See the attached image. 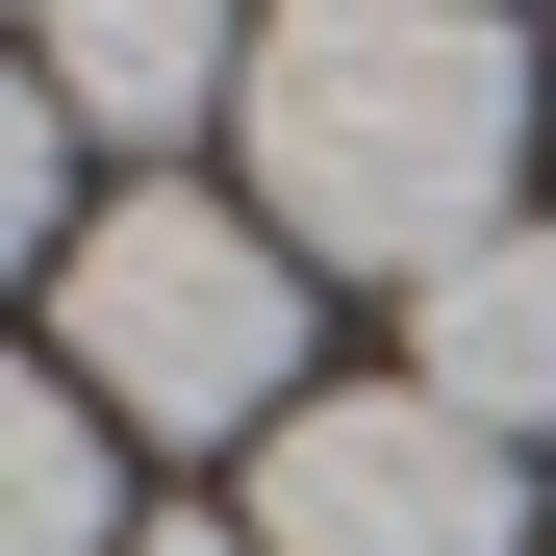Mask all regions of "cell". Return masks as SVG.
Here are the masks:
<instances>
[{
    "label": "cell",
    "instance_id": "52a82bcc",
    "mask_svg": "<svg viewBox=\"0 0 556 556\" xmlns=\"http://www.w3.org/2000/svg\"><path fill=\"white\" fill-rule=\"evenodd\" d=\"M51 177H76V102H51V51H0V278L51 253Z\"/></svg>",
    "mask_w": 556,
    "mask_h": 556
},
{
    "label": "cell",
    "instance_id": "7a4b0ae2",
    "mask_svg": "<svg viewBox=\"0 0 556 556\" xmlns=\"http://www.w3.org/2000/svg\"><path fill=\"white\" fill-rule=\"evenodd\" d=\"M51 380L102 405V430H304V253H278L253 203H102L51 253Z\"/></svg>",
    "mask_w": 556,
    "mask_h": 556
},
{
    "label": "cell",
    "instance_id": "3957f363",
    "mask_svg": "<svg viewBox=\"0 0 556 556\" xmlns=\"http://www.w3.org/2000/svg\"><path fill=\"white\" fill-rule=\"evenodd\" d=\"M531 481L506 430H455L430 380H329L304 430H253V556H506Z\"/></svg>",
    "mask_w": 556,
    "mask_h": 556
},
{
    "label": "cell",
    "instance_id": "6da1fadb",
    "mask_svg": "<svg viewBox=\"0 0 556 556\" xmlns=\"http://www.w3.org/2000/svg\"><path fill=\"white\" fill-rule=\"evenodd\" d=\"M228 127H253V228H278V253L455 278V253L506 228L531 51H506V0H278Z\"/></svg>",
    "mask_w": 556,
    "mask_h": 556
},
{
    "label": "cell",
    "instance_id": "277c9868",
    "mask_svg": "<svg viewBox=\"0 0 556 556\" xmlns=\"http://www.w3.org/2000/svg\"><path fill=\"white\" fill-rule=\"evenodd\" d=\"M253 26L278 0H51V102L102 152H177L203 102H253Z\"/></svg>",
    "mask_w": 556,
    "mask_h": 556
},
{
    "label": "cell",
    "instance_id": "5b68a950",
    "mask_svg": "<svg viewBox=\"0 0 556 556\" xmlns=\"http://www.w3.org/2000/svg\"><path fill=\"white\" fill-rule=\"evenodd\" d=\"M405 380L455 405V430H556V228H481L455 278H405Z\"/></svg>",
    "mask_w": 556,
    "mask_h": 556
},
{
    "label": "cell",
    "instance_id": "ba28073f",
    "mask_svg": "<svg viewBox=\"0 0 556 556\" xmlns=\"http://www.w3.org/2000/svg\"><path fill=\"white\" fill-rule=\"evenodd\" d=\"M127 556H253V506H228V531H127Z\"/></svg>",
    "mask_w": 556,
    "mask_h": 556
},
{
    "label": "cell",
    "instance_id": "8992f818",
    "mask_svg": "<svg viewBox=\"0 0 556 556\" xmlns=\"http://www.w3.org/2000/svg\"><path fill=\"white\" fill-rule=\"evenodd\" d=\"M0 556H127V506H102V405H76L51 354H0Z\"/></svg>",
    "mask_w": 556,
    "mask_h": 556
}]
</instances>
